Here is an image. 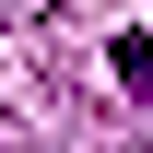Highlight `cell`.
<instances>
[{"mask_svg": "<svg viewBox=\"0 0 153 153\" xmlns=\"http://www.w3.org/2000/svg\"><path fill=\"white\" fill-rule=\"evenodd\" d=\"M106 71L130 82V94H153V36H118V47H106Z\"/></svg>", "mask_w": 153, "mask_h": 153, "instance_id": "1", "label": "cell"}]
</instances>
